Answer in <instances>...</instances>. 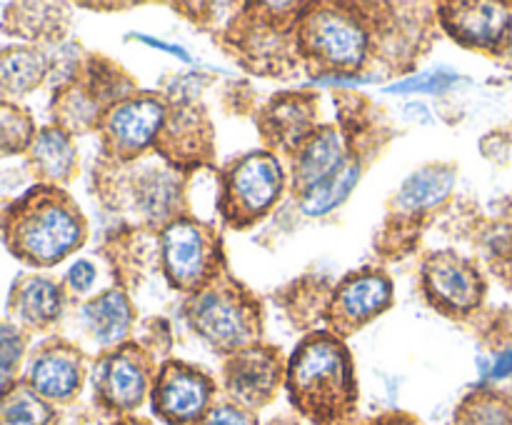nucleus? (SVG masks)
<instances>
[{
	"label": "nucleus",
	"mask_w": 512,
	"mask_h": 425,
	"mask_svg": "<svg viewBox=\"0 0 512 425\" xmlns=\"http://www.w3.org/2000/svg\"><path fill=\"white\" fill-rule=\"evenodd\" d=\"M140 40H143V43H148V45H153V48H160V50H165V53H170V55H178V58H183V60H190V55L185 53V50L180 48V45H170V43H163V40L148 38V35H140Z\"/></svg>",
	"instance_id": "2f4dec72"
},
{
	"label": "nucleus",
	"mask_w": 512,
	"mask_h": 425,
	"mask_svg": "<svg viewBox=\"0 0 512 425\" xmlns=\"http://www.w3.org/2000/svg\"><path fill=\"white\" fill-rule=\"evenodd\" d=\"M10 323L28 330H48L63 315V288L45 275H18L8 293Z\"/></svg>",
	"instance_id": "9d476101"
},
{
	"label": "nucleus",
	"mask_w": 512,
	"mask_h": 425,
	"mask_svg": "<svg viewBox=\"0 0 512 425\" xmlns=\"http://www.w3.org/2000/svg\"><path fill=\"white\" fill-rule=\"evenodd\" d=\"M210 393L213 385L200 370L183 363H168L155 380L153 403L160 418L185 425L198 420L208 410Z\"/></svg>",
	"instance_id": "0eeeda50"
},
{
	"label": "nucleus",
	"mask_w": 512,
	"mask_h": 425,
	"mask_svg": "<svg viewBox=\"0 0 512 425\" xmlns=\"http://www.w3.org/2000/svg\"><path fill=\"white\" fill-rule=\"evenodd\" d=\"M213 235L193 220H173L163 233L165 273L178 288L195 290L213 268Z\"/></svg>",
	"instance_id": "423d86ee"
},
{
	"label": "nucleus",
	"mask_w": 512,
	"mask_h": 425,
	"mask_svg": "<svg viewBox=\"0 0 512 425\" xmlns=\"http://www.w3.org/2000/svg\"><path fill=\"white\" fill-rule=\"evenodd\" d=\"M445 25L465 45L498 48L512 33V10L503 3H455L445 8Z\"/></svg>",
	"instance_id": "f8f14e48"
},
{
	"label": "nucleus",
	"mask_w": 512,
	"mask_h": 425,
	"mask_svg": "<svg viewBox=\"0 0 512 425\" xmlns=\"http://www.w3.org/2000/svg\"><path fill=\"white\" fill-rule=\"evenodd\" d=\"M83 320L85 328L100 345H113L128 333L133 323V308L120 290H105L98 298L85 303Z\"/></svg>",
	"instance_id": "aec40b11"
},
{
	"label": "nucleus",
	"mask_w": 512,
	"mask_h": 425,
	"mask_svg": "<svg viewBox=\"0 0 512 425\" xmlns=\"http://www.w3.org/2000/svg\"><path fill=\"white\" fill-rule=\"evenodd\" d=\"M270 118H273L275 135L288 145L303 143L310 123H313V115H310L308 105L303 100H280Z\"/></svg>",
	"instance_id": "bb28decb"
},
{
	"label": "nucleus",
	"mask_w": 512,
	"mask_h": 425,
	"mask_svg": "<svg viewBox=\"0 0 512 425\" xmlns=\"http://www.w3.org/2000/svg\"><path fill=\"white\" fill-rule=\"evenodd\" d=\"M0 240L20 263L50 268L83 245L85 220L65 190L33 185L0 208Z\"/></svg>",
	"instance_id": "f257e3e1"
},
{
	"label": "nucleus",
	"mask_w": 512,
	"mask_h": 425,
	"mask_svg": "<svg viewBox=\"0 0 512 425\" xmlns=\"http://www.w3.org/2000/svg\"><path fill=\"white\" fill-rule=\"evenodd\" d=\"M25 350H28V333L10 320H0V390L18 380Z\"/></svg>",
	"instance_id": "a878e982"
},
{
	"label": "nucleus",
	"mask_w": 512,
	"mask_h": 425,
	"mask_svg": "<svg viewBox=\"0 0 512 425\" xmlns=\"http://www.w3.org/2000/svg\"><path fill=\"white\" fill-rule=\"evenodd\" d=\"M165 105L158 98H130L105 115V140L120 155H135L158 138Z\"/></svg>",
	"instance_id": "1a4fd4ad"
},
{
	"label": "nucleus",
	"mask_w": 512,
	"mask_h": 425,
	"mask_svg": "<svg viewBox=\"0 0 512 425\" xmlns=\"http://www.w3.org/2000/svg\"><path fill=\"white\" fill-rule=\"evenodd\" d=\"M23 380L50 405L65 403L83 385V358L73 345L48 340L33 353Z\"/></svg>",
	"instance_id": "6e6552de"
},
{
	"label": "nucleus",
	"mask_w": 512,
	"mask_h": 425,
	"mask_svg": "<svg viewBox=\"0 0 512 425\" xmlns=\"http://www.w3.org/2000/svg\"><path fill=\"white\" fill-rule=\"evenodd\" d=\"M228 393L238 403L255 408L273 398L280 383V363L270 350L243 348L233 355L225 370Z\"/></svg>",
	"instance_id": "ddd939ff"
},
{
	"label": "nucleus",
	"mask_w": 512,
	"mask_h": 425,
	"mask_svg": "<svg viewBox=\"0 0 512 425\" xmlns=\"http://www.w3.org/2000/svg\"><path fill=\"white\" fill-rule=\"evenodd\" d=\"M490 378H495V380L512 378V348L505 350V353L495 360V365L490 368Z\"/></svg>",
	"instance_id": "7c9ffc66"
},
{
	"label": "nucleus",
	"mask_w": 512,
	"mask_h": 425,
	"mask_svg": "<svg viewBox=\"0 0 512 425\" xmlns=\"http://www.w3.org/2000/svg\"><path fill=\"white\" fill-rule=\"evenodd\" d=\"M428 293L450 310H473L483 295L478 273L453 253H438L425 265Z\"/></svg>",
	"instance_id": "4468645a"
},
{
	"label": "nucleus",
	"mask_w": 512,
	"mask_h": 425,
	"mask_svg": "<svg viewBox=\"0 0 512 425\" xmlns=\"http://www.w3.org/2000/svg\"><path fill=\"white\" fill-rule=\"evenodd\" d=\"M95 390L110 408H138L148 390V368L143 358L130 348L105 355L95 368Z\"/></svg>",
	"instance_id": "9b49d317"
},
{
	"label": "nucleus",
	"mask_w": 512,
	"mask_h": 425,
	"mask_svg": "<svg viewBox=\"0 0 512 425\" xmlns=\"http://www.w3.org/2000/svg\"><path fill=\"white\" fill-rule=\"evenodd\" d=\"M393 295V285L385 275L365 273L345 280L335 295V315L345 325H360L383 313Z\"/></svg>",
	"instance_id": "a211bd4d"
},
{
	"label": "nucleus",
	"mask_w": 512,
	"mask_h": 425,
	"mask_svg": "<svg viewBox=\"0 0 512 425\" xmlns=\"http://www.w3.org/2000/svg\"><path fill=\"white\" fill-rule=\"evenodd\" d=\"M203 425H250V418L233 405H218L205 415Z\"/></svg>",
	"instance_id": "c85d7f7f"
},
{
	"label": "nucleus",
	"mask_w": 512,
	"mask_h": 425,
	"mask_svg": "<svg viewBox=\"0 0 512 425\" xmlns=\"http://www.w3.org/2000/svg\"><path fill=\"white\" fill-rule=\"evenodd\" d=\"M25 165L38 180V185H55L68 183L78 168V153L70 140V133H65L58 125H45L35 133L33 145L25 153Z\"/></svg>",
	"instance_id": "dca6fc26"
},
{
	"label": "nucleus",
	"mask_w": 512,
	"mask_h": 425,
	"mask_svg": "<svg viewBox=\"0 0 512 425\" xmlns=\"http://www.w3.org/2000/svg\"><path fill=\"white\" fill-rule=\"evenodd\" d=\"M190 318H193L195 330L220 350L238 353L253 338V310L233 290H200L190 305Z\"/></svg>",
	"instance_id": "7ed1b4c3"
},
{
	"label": "nucleus",
	"mask_w": 512,
	"mask_h": 425,
	"mask_svg": "<svg viewBox=\"0 0 512 425\" xmlns=\"http://www.w3.org/2000/svg\"><path fill=\"white\" fill-rule=\"evenodd\" d=\"M118 425H145V423H140V420H123V423Z\"/></svg>",
	"instance_id": "473e14b6"
},
{
	"label": "nucleus",
	"mask_w": 512,
	"mask_h": 425,
	"mask_svg": "<svg viewBox=\"0 0 512 425\" xmlns=\"http://www.w3.org/2000/svg\"><path fill=\"white\" fill-rule=\"evenodd\" d=\"M283 190V168L270 153H250L233 165L225 185V213L248 220L265 213Z\"/></svg>",
	"instance_id": "20e7f679"
},
{
	"label": "nucleus",
	"mask_w": 512,
	"mask_h": 425,
	"mask_svg": "<svg viewBox=\"0 0 512 425\" xmlns=\"http://www.w3.org/2000/svg\"><path fill=\"white\" fill-rule=\"evenodd\" d=\"M50 55L38 45H8L0 48V100L30 95L50 75Z\"/></svg>",
	"instance_id": "f3484780"
},
{
	"label": "nucleus",
	"mask_w": 512,
	"mask_h": 425,
	"mask_svg": "<svg viewBox=\"0 0 512 425\" xmlns=\"http://www.w3.org/2000/svg\"><path fill=\"white\" fill-rule=\"evenodd\" d=\"M358 178H360L358 160H350V163L345 165L338 175H333L330 180L320 183L318 188L308 190V193L300 198V208H303V213H308V215L330 213V210L338 208V205L343 203L350 193H353Z\"/></svg>",
	"instance_id": "b1692460"
},
{
	"label": "nucleus",
	"mask_w": 512,
	"mask_h": 425,
	"mask_svg": "<svg viewBox=\"0 0 512 425\" xmlns=\"http://www.w3.org/2000/svg\"><path fill=\"white\" fill-rule=\"evenodd\" d=\"M303 43L308 53L333 68H358L368 50V33L363 25L340 10H318L303 23Z\"/></svg>",
	"instance_id": "39448f33"
},
{
	"label": "nucleus",
	"mask_w": 512,
	"mask_h": 425,
	"mask_svg": "<svg viewBox=\"0 0 512 425\" xmlns=\"http://www.w3.org/2000/svg\"><path fill=\"white\" fill-rule=\"evenodd\" d=\"M178 183H175L173 175L168 170H153L150 175H145L138 183V203L143 208L145 215L155 220H163L173 215V210L178 208Z\"/></svg>",
	"instance_id": "393cba45"
},
{
	"label": "nucleus",
	"mask_w": 512,
	"mask_h": 425,
	"mask_svg": "<svg viewBox=\"0 0 512 425\" xmlns=\"http://www.w3.org/2000/svg\"><path fill=\"white\" fill-rule=\"evenodd\" d=\"M35 123L30 110L13 100H0V158L28 153L35 140Z\"/></svg>",
	"instance_id": "5701e85b"
},
{
	"label": "nucleus",
	"mask_w": 512,
	"mask_h": 425,
	"mask_svg": "<svg viewBox=\"0 0 512 425\" xmlns=\"http://www.w3.org/2000/svg\"><path fill=\"white\" fill-rule=\"evenodd\" d=\"M295 405L315 418H333L353 403L355 378L348 350L335 338H310L295 350L288 368Z\"/></svg>",
	"instance_id": "f03ea898"
},
{
	"label": "nucleus",
	"mask_w": 512,
	"mask_h": 425,
	"mask_svg": "<svg viewBox=\"0 0 512 425\" xmlns=\"http://www.w3.org/2000/svg\"><path fill=\"white\" fill-rule=\"evenodd\" d=\"M455 185V173L445 165H430L418 170L403 183L398 193V205L403 210H428L433 205L443 203Z\"/></svg>",
	"instance_id": "4be33fe9"
},
{
	"label": "nucleus",
	"mask_w": 512,
	"mask_h": 425,
	"mask_svg": "<svg viewBox=\"0 0 512 425\" xmlns=\"http://www.w3.org/2000/svg\"><path fill=\"white\" fill-rule=\"evenodd\" d=\"M53 405L40 398L23 378L0 390V425H55Z\"/></svg>",
	"instance_id": "412c9836"
},
{
	"label": "nucleus",
	"mask_w": 512,
	"mask_h": 425,
	"mask_svg": "<svg viewBox=\"0 0 512 425\" xmlns=\"http://www.w3.org/2000/svg\"><path fill=\"white\" fill-rule=\"evenodd\" d=\"M350 160L353 158H348V148L338 130L323 128L305 138L295 158V183H298L300 195L338 175Z\"/></svg>",
	"instance_id": "2eb2a0df"
},
{
	"label": "nucleus",
	"mask_w": 512,
	"mask_h": 425,
	"mask_svg": "<svg viewBox=\"0 0 512 425\" xmlns=\"http://www.w3.org/2000/svg\"><path fill=\"white\" fill-rule=\"evenodd\" d=\"M95 283V268L88 260H78V263L70 268L68 273V285L75 290V293H85L90 290V285Z\"/></svg>",
	"instance_id": "c756f323"
},
{
	"label": "nucleus",
	"mask_w": 512,
	"mask_h": 425,
	"mask_svg": "<svg viewBox=\"0 0 512 425\" xmlns=\"http://www.w3.org/2000/svg\"><path fill=\"white\" fill-rule=\"evenodd\" d=\"M65 23V8L55 3H13L5 8L0 28L15 38L40 43L58 40Z\"/></svg>",
	"instance_id": "6ab92c4d"
},
{
	"label": "nucleus",
	"mask_w": 512,
	"mask_h": 425,
	"mask_svg": "<svg viewBox=\"0 0 512 425\" xmlns=\"http://www.w3.org/2000/svg\"><path fill=\"white\" fill-rule=\"evenodd\" d=\"M455 80H458V75L453 73H423L403 80V83L390 85L388 93H445Z\"/></svg>",
	"instance_id": "cd10ccee"
}]
</instances>
